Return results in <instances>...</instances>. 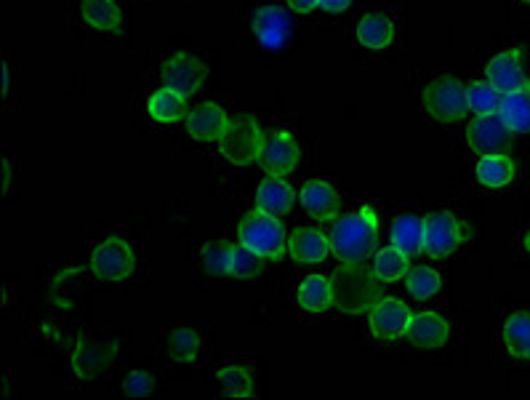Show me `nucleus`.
<instances>
[{
	"label": "nucleus",
	"instance_id": "1a4fd4ad",
	"mask_svg": "<svg viewBox=\"0 0 530 400\" xmlns=\"http://www.w3.org/2000/svg\"><path fill=\"white\" fill-rule=\"evenodd\" d=\"M206 64L198 56L190 54H174L163 64V70H160V80H163V86L176 91V94L182 96H192L195 91L203 88L206 83Z\"/></svg>",
	"mask_w": 530,
	"mask_h": 400
},
{
	"label": "nucleus",
	"instance_id": "c756f323",
	"mask_svg": "<svg viewBox=\"0 0 530 400\" xmlns=\"http://www.w3.org/2000/svg\"><path fill=\"white\" fill-rule=\"evenodd\" d=\"M216 382L222 384L224 395L251 398L254 395V374L246 366H224L216 371Z\"/></svg>",
	"mask_w": 530,
	"mask_h": 400
},
{
	"label": "nucleus",
	"instance_id": "ddd939ff",
	"mask_svg": "<svg viewBox=\"0 0 530 400\" xmlns=\"http://www.w3.org/2000/svg\"><path fill=\"white\" fill-rule=\"evenodd\" d=\"M405 336L419 350H443L451 342V320L440 312H419L411 318Z\"/></svg>",
	"mask_w": 530,
	"mask_h": 400
},
{
	"label": "nucleus",
	"instance_id": "473e14b6",
	"mask_svg": "<svg viewBox=\"0 0 530 400\" xmlns=\"http://www.w3.org/2000/svg\"><path fill=\"white\" fill-rule=\"evenodd\" d=\"M200 352V336L198 331H192V328H176L168 336V355L174 363L184 366V363H192V360L198 358Z\"/></svg>",
	"mask_w": 530,
	"mask_h": 400
},
{
	"label": "nucleus",
	"instance_id": "2eb2a0df",
	"mask_svg": "<svg viewBox=\"0 0 530 400\" xmlns=\"http://www.w3.org/2000/svg\"><path fill=\"white\" fill-rule=\"evenodd\" d=\"M299 200L309 216H315L320 222H331L341 211V195L336 187H331L323 179H309L301 184Z\"/></svg>",
	"mask_w": 530,
	"mask_h": 400
},
{
	"label": "nucleus",
	"instance_id": "2f4dec72",
	"mask_svg": "<svg viewBox=\"0 0 530 400\" xmlns=\"http://www.w3.org/2000/svg\"><path fill=\"white\" fill-rule=\"evenodd\" d=\"M467 94H469V110L475 112V115H499L504 94H501L496 86H491L488 80H477V83H472V86L467 88Z\"/></svg>",
	"mask_w": 530,
	"mask_h": 400
},
{
	"label": "nucleus",
	"instance_id": "6ab92c4d",
	"mask_svg": "<svg viewBox=\"0 0 530 400\" xmlns=\"http://www.w3.org/2000/svg\"><path fill=\"white\" fill-rule=\"evenodd\" d=\"M251 30L267 48H280L288 35V16L277 6H259L251 16Z\"/></svg>",
	"mask_w": 530,
	"mask_h": 400
},
{
	"label": "nucleus",
	"instance_id": "a211bd4d",
	"mask_svg": "<svg viewBox=\"0 0 530 400\" xmlns=\"http://www.w3.org/2000/svg\"><path fill=\"white\" fill-rule=\"evenodd\" d=\"M296 203V190L285 182L283 176H267L259 187H256V206L272 216L288 214Z\"/></svg>",
	"mask_w": 530,
	"mask_h": 400
},
{
	"label": "nucleus",
	"instance_id": "f257e3e1",
	"mask_svg": "<svg viewBox=\"0 0 530 400\" xmlns=\"http://www.w3.org/2000/svg\"><path fill=\"white\" fill-rule=\"evenodd\" d=\"M331 251L344 264H365L379 246V216L371 206L339 216L331 227Z\"/></svg>",
	"mask_w": 530,
	"mask_h": 400
},
{
	"label": "nucleus",
	"instance_id": "39448f33",
	"mask_svg": "<svg viewBox=\"0 0 530 400\" xmlns=\"http://www.w3.org/2000/svg\"><path fill=\"white\" fill-rule=\"evenodd\" d=\"M264 147V131L256 123L254 115H238L232 118L227 134L219 142V150L230 163L235 166H251L254 160H259Z\"/></svg>",
	"mask_w": 530,
	"mask_h": 400
},
{
	"label": "nucleus",
	"instance_id": "f3484780",
	"mask_svg": "<svg viewBox=\"0 0 530 400\" xmlns=\"http://www.w3.org/2000/svg\"><path fill=\"white\" fill-rule=\"evenodd\" d=\"M288 251L299 264H317L331 254V238L315 227H301L288 235Z\"/></svg>",
	"mask_w": 530,
	"mask_h": 400
},
{
	"label": "nucleus",
	"instance_id": "dca6fc26",
	"mask_svg": "<svg viewBox=\"0 0 530 400\" xmlns=\"http://www.w3.org/2000/svg\"><path fill=\"white\" fill-rule=\"evenodd\" d=\"M112 360H115V342L80 339L78 350L72 355V368L78 379H96L112 366Z\"/></svg>",
	"mask_w": 530,
	"mask_h": 400
},
{
	"label": "nucleus",
	"instance_id": "423d86ee",
	"mask_svg": "<svg viewBox=\"0 0 530 400\" xmlns=\"http://www.w3.org/2000/svg\"><path fill=\"white\" fill-rule=\"evenodd\" d=\"M424 235H421V251L432 259H445L467 240V227L451 214V211H432L424 219Z\"/></svg>",
	"mask_w": 530,
	"mask_h": 400
},
{
	"label": "nucleus",
	"instance_id": "f704fd0d",
	"mask_svg": "<svg viewBox=\"0 0 530 400\" xmlns=\"http://www.w3.org/2000/svg\"><path fill=\"white\" fill-rule=\"evenodd\" d=\"M155 390V376L147 374V371H131V374L123 379V392L131 395V398H147Z\"/></svg>",
	"mask_w": 530,
	"mask_h": 400
},
{
	"label": "nucleus",
	"instance_id": "a19ab883",
	"mask_svg": "<svg viewBox=\"0 0 530 400\" xmlns=\"http://www.w3.org/2000/svg\"><path fill=\"white\" fill-rule=\"evenodd\" d=\"M523 3H530V0H523Z\"/></svg>",
	"mask_w": 530,
	"mask_h": 400
},
{
	"label": "nucleus",
	"instance_id": "cd10ccee",
	"mask_svg": "<svg viewBox=\"0 0 530 400\" xmlns=\"http://www.w3.org/2000/svg\"><path fill=\"white\" fill-rule=\"evenodd\" d=\"M421 235H424V222L416 219L411 214H403L392 219V227H389V238H392V246L405 251L408 256L419 254L421 251Z\"/></svg>",
	"mask_w": 530,
	"mask_h": 400
},
{
	"label": "nucleus",
	"instance_id": "5701e85b",
	"mask_svg": "<svg viewBox=\"0 0 530 400\" xmlns=\"http://www.w3.org/2000/svg\"><path fill=\"white\" fill-rule=\"evenodd\" d=\"M147 112L155 123H179L182 118H187V96L176 94L171 88H158L155 94L150 96V104H147Z\"/></svg>",
	"mask_w": 530,
	"mask_h": 400
},
{
	"label": "nucleus",
	"instance_id": "ea45409f",
	"mask_svg": "<svg viewBox=\"0 0 530 400\" xmlns=\"http://www.w3.org/2000/svg\"><path fill=\"white\" fill-rule=\"evenodd\" d=\"M525 248H528V254H530V232L525 235Z\"/></svg>",
	"mask_w": 530,
	"mask_h": 400
},
{
	"label": "nucleus",
	"instance_id": "7ed1b4c3",
	"mask_svg": "<svg viewBox=\"0 0 530 400\" xmlns=\"http://www.w3.org/2000/svg\"><path fill=\"white\" fill-rule=\"evenodd\" d=\"M240 246L251 248L262 259H283L288 251V235L280 222V216H272L262 208L246 214L238 224Z\"/></svg>",
	"mask_w": 530,
	"mask_h": 400
},
{
	"label": "nucleus",
	"instance_id": "f8f14e48",
	"mask_svg": "<svg viewBox=\"0 0 530 400\" xmlns=\"http://www.w3.org/2000/svg\"><path fill=\"white\" fill-rule=\"evenodd\" d=\"M485 75H488V83L496 86L501 94H515V91H523L525 86H530L528 78H525L523 70V51L520 48H512V51H501L488 62L485 67Z\"/></svg>",
	"mask_w": 530,
	"mask_h": 400
},
{
	"label": "nucleus",
	"instance_id": "aec40b11",
	"mask_svg": "<svg viewBox=\"0 0 530 400\" xmlns=\"http://www.w3.org/2000/svg\"><path fill=\"white\" fill-rule=\"evenodd\" d=\"M357 40L371 51H384L395 40V24L387 14H365L357 22Z\"/></svg>",
	"mask_w": 530,
	"mask_h": 400
},
{
	"label": "nucleus",
	"instance_id": "4468645a",
	"mask_svg": "<svg viewBox=\"0 0 530 400\" xmlns=\"http://www.w3.org/2000/svg\"><path fill=\"white\" fill-rule=\"evenodd\" d=\"M230 115L224 112L222 104L203 102L187 115V131L198 142H222V136L230 128Z\"/></svg>",
	"mask_w": 530,
	"mask_h": 400
},
{
	"label": "nucleus",
	"instance_id": "9b49d317",
	"mask_svg": "<svg viewBox=\"0 0 530 400\" xmlns=\"http://www.w3.org/2000/svg\"><path fill=\"white\" fill-rule=\"evenodd\" d=\"M301 158V150L296 139H293L288 131H272V134L264 136V147L262 155H259V163L267 171L269 176H288L296 171Z\"/></svg>",
	"mask_w": 530,
	"mask_h": 400
},
{
	"label": "nucleus",
	"instance_id": "7c9ffc66",
	"mask_svg": "<svg viewBox=\"0 0 530 400\" xmlns=\"http://www.w3.org/2000/svg\"><path fill=\"white\" fill-rule=\"evenodd\" d=\"M405 286H408L413 299L427 302V299H432V296L440 291L443 278H440V272H437L435 267H424V264H421V267H413V270L405 275Z\"/></svg>",
	"mask_w": 530,
	"mask_h": 400
},
{
	"label": "nucleus",
	"instance_id": "4be33fe9",
	"mask_svg": "<svg viewBox=\"0 0 530 400\" xmlns=\"http://www.w3.org/2000/svg\"><path fill=\"white\" fill-rule=\"evenodd\" d=\"M296 302L304 312H325L333 307V280L325 275H307L296 291Z\"/></svg>",
	"mask_w": 530,
	"mask_h": 400
},
{
	"label": "nucleus",
	"instance_id": "a878e982",
	"mask_svg": "<svg viewBox=\"0 0 530 400\" xmlns=\"http://www.w3.org/2000/svg\"><path fill=\"white\" fill-rule=\"evenodd\" d=\"M501 339L507 344L509 355H515L520 360H530V312H512L507 323H504Z\"/></svg>",
	"mask_w": 530,
	"mask_h": 400
},
{
	"label": "nucleus",
	"instance_id": "c9c22d12",
	"mask_svg": "<svg viewBox=\"0 0 530 400\" xmlns=\"http://www.w3.org/2000/svg\"><path fill=\"white\" fill-rule=\"evenodd\" d=\"M352 6V0H320V8L328 11V14H341V11H347Z\"/></svg>",
	"mask_w": 530,
	"mask_h": 400
},
{
	"label": "nucleus",
	"instance_id": "bb28decb",
	"mask_svg": "<svg viewBox=\"0 0 530 400\" xmlns=\"http://www.w3.org/2000/svg\"><path fill=\"white\" fill-rule=\"evenodd\" d=\"M83 19H86L94 30L102 32H115L118 35L120 27H123V14L115 0H83Z\"/></svg>",
	"mask_w": 530,
	"mask_h": 400
},
{
	"label": "nucleus",
	"instance_id": "58836bf2",
	"mask_svg": "<svg viewBox=\"0 0 530 400\" xmlns=\"http://www.w3.org/2000/svg\"><path fill=\"white\" fill-rule=\"evenodd\" d=\"M11 88V78H8V64H3V94H8Z\"/></svg>",
	"mask_w": 530,
	"mask_h": 400
},
{
	"label": "nucleus",
	"instance_id": "b1692460",
	"mask_svg": "<svg viewBox=\"0 0 530 400\" xmlns=\"http://www.w3.org/2000/svg\"><path fill=\"white\" fill-rule=\"evenodd\" d=\"M499 118L512 134H530V86L501 99Z\"/></svg>",
	"mask_w": 530,
	"mask_h": 400
},
{
	"label": "nucleus",
	"instance_id": "6e6552de",
	"mask_svg": "<svg viewBox=\"0 0 530 400\" xmlns=\"http://www.w3.org/2000/svg\"><path fill=\"white\" fill-rule=\"evenodd\" d=\"M411 307L397 296H379L376 304L368 310V331L381 342H392L405 336L411 326Z\"/></svg>",
	"mask_w": 530,
	"mask_h": 400
},
{
	"label": "nucleus",
	"instance_id": "f03ea898",
	"mask_svg": "<svg viewBox=\"0 0 530 400\" xmlns=\"http://www.w3.org/2000/svg\"><path fill=\"white\" fill-rule=\"evenodd\" d=\"M381 280L365 264H344L333 275V304L347 315H363L381 296Z\"/></svg>",
	"mask_w": 530,
	"mask_h": 400
},
{
	"label": "nucleus",
	"instance_id": "393cba45",
	"mask_svg": "<svg viewBox=\"0 0 530 400\" xmlns=\"http://www.w3.org/2000/svg\"><path fill=\"white\" fill-rule=\"evenodd\" d=\"M371 270L381 283H400L411 272V256L395 246L381 248V251L373 254Z\"/></svg>",
	"mask_w": 530,
	"mask_h": 400
},
{
	"label": "nucleus",
	"instance_id": "9d476101",
	"mask_svg": "<svg viewBox=\"0 0 530 400\" xmlns=\"http://www.w3.org/2000/svg\"><path fill=\"white\" fill-rule=\"evenodd\" d=\"M467 142L475 155H499L512 144V131L504 126L499 115H477L467 128Z\"/></svg>",
	"mask_w": 530,
	"mask_h": 400
},
{
	"label": "nucleus",
	"instance_id": "0eeeda50",
	"mask_svg": "<svg viewBox=\"0 0 530 400\" xmlns=\"http://www.w3.org/2000/svg\"><path fill=\"white\" fill-rule=\"evenodd\" d=\"M134 267L136 256L123 238L102 240V243L91 251V262H88V270H91L94 278L110 280V283L131 278V275H134Z\"/></svg>",
	"mask_w": 530,
	"mask_h": 400
},
{
	"label": "nucleus",
	"instance_id": "c85d7f7f",
	"mask_svg": "<svg viewBox=\"0 0 530 400\" xmlns=\"http://www.w3.org/2000/svg\"><path fill=\"white\" fill-rule=\"evenodd\" d=\"M232 254H235V246L227 243V240H211V243H206V246H203V254H200L203 272L216 275V278H230Z\"/></svg>",
	"mask_w": 530,
	"mask_h": 400
},
{
	"label": "nucleus",
	"instance_id": "412c9836",
	"mask_svg": "<svg viewBox=\"0 0 530 400\" xmlns=\"http://www.w3.org/2000/svg\"><path fill=\"white\" fill-rule=\"evenodd\" d=\"M477 182L488 187V190H501L507 187L515 179V163L509 158L507 152H499V155H483L477 160Z\"/></svg>",
	"mask_w": 530,
	"mask_h": 400
},
{
	"label": "nucleus",
	"instance_id": "e433bc0d",
	"mask_svg": "<svg viewBox=\"0 0 530 400\" xmlns=\"http://www.w3.org/2000/svg\"><path fill=\"white\" fill-rule=\"evenodd\" d=\"M288 6L296 11V14H309V11H315L320 6V0H288Z\"/></svg>",
	"mask_w": 530,
	"mask_h": 400
},
{
	"label": "nucleus",
	"instance_id": "4c0bfd02",
	"mask_svg": "<svg viewBox=\"0 0 530 400\" xmlns=\"http://www.w3.org/2000/svg\"><path fill=\"white\" fill-rule=\"evenodd\" d=\"M8 187H11V160H3V190L8 192Z\"/></svg>",
	"mask_w": 530,
	"mask_h": 400
},
{
	"label": "nucleus",
	"instance_id": "20e7f679",
	"mask_svg": "<svg viewBox=\"0 0 530 400\" xmlns=\"http://www.w3.org/2000/svg\"><path fill=\"white\" fill-rule=\"evenodd\" d=\"M467 88L469 86H464L459 78H451V75L435 78L424 88V107L440 123H459L467 118V112H472Z\"/></svg>",
	"mask_w": 530,
	"mask_h": 400
},
{
	"label": "nucleus",
	"instance_id": "72a5a7b5",
	"mask_svg": "<svg viewBox=\"0 0 530 400\" xmlns=\"http://www.w3.org/2000/svg\"><path fill=\"white\" fill-rule=\"evenodd\" d=\"M264 272V259L259 254H254L251 248L246 246H235V254H232V275L230 278L238 280H254Z\"/></svg>",
	"mask_w": 530,
	"mask_h": 400
}]
</instances>
